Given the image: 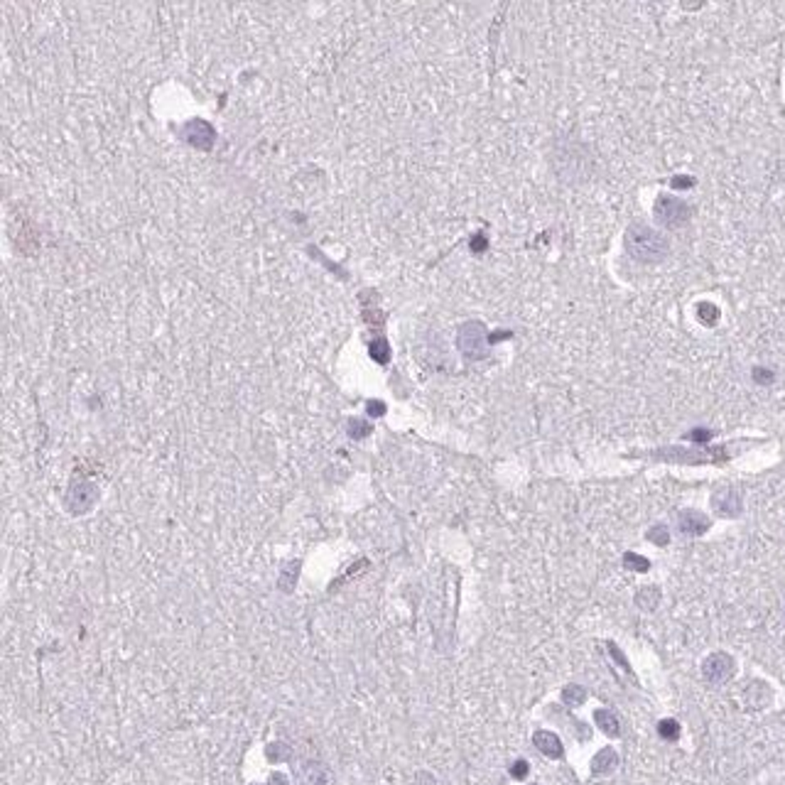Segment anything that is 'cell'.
Listing matches in <instances>:
<instances>
[{
	"label": "cell",
	"instance_id": "obj_16",
	"mask_svg": "<svg viewBox=\"0 0 785 785\" xmlns=\"http://www.w3.org/2000/svg\"><path fill=\"white\" fill-rule=\"evenodd\" d=\"M648 540L653 545H667L670 542V533H667L665 525H655L648 530Z\"/></svg>",
	"mask_w": 785,
	"mask_h": 785
},
{
	"label": "cell",
	"instance_id": "obj_23",
	"mask_svg": "<svg viewBox=\"0 0 785 785\" xmlns=\"http://www.w3.org/2000/svg\"><path fill=\"white\" fill-rule=\"evenodd\" d=\"M371 413L373 415H381L383 413V405L381 403H371Z\"/></svg>",
	"mask_w": 785,
	"mask_h": 785
},
{
	"label": "cell",
	"instance_id": "obj_17",
	"mask_svg": "<svg viewBox=\"0 0 785 785\" xmlns=\"http://www.w3.org/2000/svg\"><path fill=\"white\" fill-rule=\"evenodd\" d=\"M373 356H376L378 361H388V346L383 344V341H378V344H373Z\"/></svg>",
	"mask_w": 785,
	"mask_h": 785
},
{
	"label": "cell",
	"instance_id": "obj_11",
	"mask_svg": "<svg viewBox=\"0 0 785 785\" xmlns=\"http://www.w3.org/2000/svg\"><path fill=\"white\" fill-rule=\"evenodd\" d=\"M658 601H660V589H655V586H645V589H640L638 596H635V604L640 608H645V611H653Z\"/></svg>",
	"mask_w": 785,
	"mask_h": 785
},
{
	"label": "cell",
	"instance_id": "obj_12",
	"mask_svg": "<svg viewBox=\"0 0 785 785\" xmlns=\"http://www.w3.org/2000/svg\"><path fill=\"white\" fill-rule=\"evenodd\" d=\"M584 697H586V692H584V687H579V685H569V687H564V692H562V699L569 704V707L581 704L584 702Z\"/></svg>",
	"mask_w": 785,
	"mask_h": 785
},
{
	"label": "cell",
	"instance_id": "obj_1",
	"mask_svg": "<svg viewBox=\"0 0 785 785\" xmlns=\"http://www.w3.org/2000/svg\"><path fill=\"white\" fill-rule=\"evenodd\" d=\"M626 250L640 263H660L667 253H670V243L660 236L658 231H653L645 223H633L626 231Z\"/></svg>",
	"mask_w": 785,
	"mask_h": 785
},
{
	"label": "cell",
	"instance_id": "obj_18",
	"mask_svg": "<svg viewBox=\"0 0 785 785\" xmlns=\"http://www.w3.org/2000/svg\"><path fill=\"white\" fill-rule=\"evenodd\" d=\"M608 650H611V655H613V658H616V663H618V665H623V667H626V670H628L626 655H623L621 650L616 648V643H608Z\"/></svg>",
	"mask_w": 785,
	"mask_h": 785
},
{
	"label": "cell",
	"instance_id": "obj_7",
	"mask_svg": "<svg viewBox=\"0 0 785 785\" xmlns=\"http://www.w3.org/2000/svg\"><path fill=\"white\" fill-rule=\"evenodd\" d=\"M459 344H462L464 354L472 356V359H479V356H484L481 327H479V324H469V327L462 332V339H459Z\"/></svg>",
	"mask_w": 785,
	"mask_h": 785
},
{
	"label": "cell",
	"instance_id": "obj_8",
	"mask_svg": "<svg viewBox=\"0 0 785 785\" xmlns=\"http://www.w3.org/2000/svg\"><path fill=\"white\" fill-rule=\"evenodd\" d=\"M533 744H535L538 751H542V754L550 756V758H559L562 756V751H564L562 741H559L552 731H538V734L533 736Z\"/></svg>",
	"mask_w": 785,
	"mask_h": 785
},
{
	"label": "cell",
	"instance_id": "obj_22",
	"mask_svg": "<svg viewBox=\"0 0 785 785\" xmlns=\"http://www.w3.org/2000/svg\"><path fill=\"white\" fill-rule=\"evenodd\" d=\"M692 184H695L692 179H672V186H677V189H687Z\"/></svg>",
	"mask_w": 785,
	"mask_h": 785
},
{
	"label": "cell",
	"instance_id": "obj_19",
	"mask_svg": "<svg viewBox=\"0 0 785 785\" xmlns=\"http://www.w3.org/2000/svg\"><path fill=\"white\" fill-rule=\"evenodd\" d=\"M511 773H513V778H525L528 776V763L525 761H518L513 768H511Z\"/></svg>",
	"mask_w": 785,
	"mask_h": 785
},
{
	"label": "cell",
	"instance_id": "obj_3",
	"mask_svg": "<svg viewBox=\"0 0 785 785\" xmlns=\"http://www.w3.org/2000/svg\"><path fill=\"white\" fill-rule=\"evenodd\" d=\"M702 675H704V680L712 682V685H722V682H726L734 675V660H731V655L722 653V650H719V653H712L702 663Z\"/></svg>",
	"mask_w": 785,
	"mask_h": 785
},
{
	"label": "cell",
	"instance_id": "obj_13",
	"mask_svg": "<svg viewBox=\"0 0 785 785\" xmlns=\"http://www.w3.org/2000/svg\"><path fill=\"white\" fill-rule=\"evenodd\" d=\"M658 734L663 736L665 741H675L677 736H680V724H677L675 719H663V722L658 724Z\"/></svg>",
	"mask_w": 785,
	"mask_h": 785
},
{
	"label": "cell",
	"instance_id": "obj_21",
	"mask_svg": "<svg viewBox=\"0 0 785 785\" xmlns=\"http://www.w3.org/2000/svg\"><path fill=\"white\" fill-rule=\"evenodd\" d=\"M692 440H695V442H707L709 440V437H712V435H709V432L707 430H695V432H692Z\"/></svg>",
	"mask_w": 785,
	"mask_h": 785
},
{
	"label": "cell",
	"instance_id": "obj_2",
	"mask_svg": "<svg viewBox=\"0 0 785 785\" xmlns=\"http://www.w3.org/2000/svg\"><path fill=\"white\" fill-rule=\"evenodd\" d=\"M690 216H692L690 206L682 199H677V196H660V199L655 201V218H658L660 226L680 228L690 221Z\"/></svg>",
	"mask_w": 785,
	"mask_h": 785
},
{
	"label": "cell",
	"instance_id": "obj_14",
	"mask_svg": "<svg viewBox=\"0 0 785 785\" xmlns=\"http://www.w3.org/2000/svg\"><path fill=\"white\" fill-rule=\"evenodd\" d=\"M697 312H699V319H702V322L707 324V327H712V324H717V319H719V309L714 307V304L702 302V304H699V307H697Z\"/></svg>",
	"mask_w": 785,
	"mask_h": 785
},
{
	"label": "cell",
	"instance_id": "obj_4",
	"mask_svg": "<svg viewBox=\"0 0 785 785\" xmlns=\"http://www.w3.org/2000/svg\"><path fill=\"white\" fill-rule=\"evenodd\" d=\"M297 785H329L332 773L324 763L319 761H304L297 766Z\"/></svg>",
	"mask_w": 785,
	"mask_h": 785
},
{
	"label": "cell",
	"instance_id": "obj_9",
	"mask_svg": "<svg viewBox=\"0 0 785 785\" xmlns=\"http://www.w3.org/2000/svg\"><path fill=\"white\" fill-rule=\"evenodd\" d=\"M618 766V754L613 749H601L591 761V771L594 773H611Z\"/></svg>",
	"mask_w": 785,
	"mask_h": 785
},
{
	"label": "cell",
	"instance_id": "obj_20",
	"mask_svg": "<svg viewBox=\"0 0 785 785\" xmlns=\"http://www.w3.org/2000/svg\"><path fill=\"white\" fill-rule=\"evenodd\" d=\"M754 378H756V381H758V383H771V381H773V373H768V371H763V368H756V373H754Z\"/></svg>",
	"mask_w": 785,
	"mask_h": 785
},
{
	"label": "cell",
	"instance_id": "obj_10",
	"mask_svg": "<svg viewBox=\"0 0 785 785\" xmlns=\"http://www.w3.org/2000/svg\"><path fill=\"white\" fill-rule=\"evenodd\" d=\"M594 719H596V724H599V729L604 731V734L618 736V729H621V726H618V719H616V714L613 712H608V709H599V712L594 714Z\"/></svg>",
	"mask_w": 785,
	"mask_h": 785
},
{
	"label": "cell",
	"instance_id": "obj_15",
	"mask_svg": "<svg viewBox=\"0 0 785 785\" xmlns=\"http://www.w3.org/2000/svg\"><path fill=\"white\" fill-rule=\"evenodd\" d=\"M623 564H626L628 569H635V572H648V559L640 557V555H633V552H626L623 555Z\"/></svg>",
	"mask_w": 785,
	"mask_h": 785
},
{
	"label": "cell",
	"instance_id": "obj_5",
	"mask_svg": "<svg viewBox=\"0 0 785 785\" xmlns=\"http://www.w3.org/2000/svg\"><path fill=\"white\" fill-rule=\"evenodd\" d=\"M714 508L719 511L722 516L731 518V516H739L741 513V494L736 489H722L714 494L712 499Z\"/></svg>",
	"mask_w": 785,
	"mask_h": 785
},
{
	"label": "cell",
	"instance_id": "obj_6",
	"mask_svg": "<svg viewBox=\"0 0 785 785\" xmlns=\"http://www.w3.org/2000/svg\"><path fill=\"white\" fill-rule=\"evenodd\" d=\"M677 525L685 535H702L709 528V518L699 513V511H682L680 518H677Z\"/></svg>",
	"mask_w": 785,
	"mask_h": 785
}]
</instances>
